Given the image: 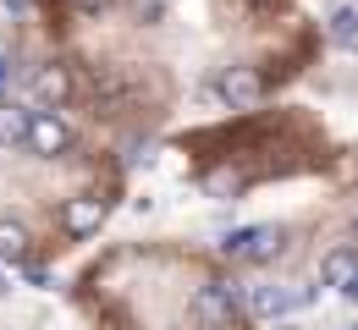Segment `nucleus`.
<instances>
[{
  "label": "nucleus",
  "instance_id": "nucleus-9",
  "mask_svg": "<svg viewBox=\"0 0 358 330\" xmlns=\"http://www.w3.org/2000/svg\"><path fill=\"white\" fill-rule=\"evenodd\" d=\"M28 226H17V220H0V259H11V264H22L28 259Z\"/></svg>",
  "mask_w": 358,
  "mask_h": 330
},
{
  "label": "nucleus",
  "instance_id": "nucleus-18",
  "mask_svg": "<svg viewBox=\"0 0 358 330\" xmlns=\"http://www.w3.org/2000/svg\"><path fill=\"white\" fill-rule=\"evenodd\" d=\"M342 330H358V325H342Z\"/></svg>",
  "mask_w": 358,
  "mask_h": 330
},
{
  "label": "nucleus",
  "instance_id": "nucleus-13",
  "mask_svg": "<svg viewBox=\"0 0 358 330\" xmlns=\"http://www.w3.org/2000/svg\"><path fill=\"white\" fill-rule=\"evenodd\" d=\"M342 297H353V303H358V270L348 276V281H342Z\"/></svg>",
  "mask_w": 358,
  "mask_h": 330
},
{
  "label": "nucleus",
  "instance_id": "nucleus-15",
  "mask_svg": "<svg viewBox=\"0 0 358 330\" xmlns=\"http://www.w3.org/2000/svg\"><path fill=\"white\" fill-rule=\"evenodd\" d=\"M6 77H11V61H6V55H0V83H6Z\"/></svg>",
  "mask_w": 358,
  "mask_h": 330
},
{
  "label": "nucleus",
  "instance_id": "nucleus-1",
  "mask_svg": "<svg viewBox=\"0 0 358 330\" xmlns=\"http://www.w3.org/2000/svg\"><path fill=\"white\" fill-rule=\"evenodd\" d=\"M22 143H28L39 160H55V154L72 149V127H66L55 110H28V138Z\"/></svg>",
  "mask_w": 358,
  "mask_h": 330
},
{
  "label": "nucleus",
  "instance_id": "nucleus-19",
  "mask_svg": "<svg viewBox=\"0 0 358 330\" xmlns=\"http://www.w3.org/2000/svg\"><path fill=\"white\" fill-rule=\"evenodd\" d=\"M254 6H259V0H254Z\"/></svg>",
  "mask_w": 358,
  "mask_h": 330
},
{
  "label": "nucleus",
  "instance_id": "nucleus-17",
  "mask_svg": "<svg viewBox=\"0 0 358 330\" xmlns=\"http://www.w3.org/2000/svg\"><path fill=\"white\" fill-rule=\"evenodd\" d=\"M0 292H11V286H6V276H0Z\"/></svg>",
  "mask_w": 358,
  "mask_h": 330
},
{
  "label": "nucleus",
  "instance_id": "nucleus-6",
  "mask_svg": "<svg viewBox=\"0 0 358 330\" xmlns=\"http://www.w3.org/2000/svg\"><path fill=\"white\" fill-rule=\"evenodd\" d=\"M99 220H105V198H66V209H61V226H66V237L99 232Z\"/></svg>",
  "mask_w": 358,
  "mask_h": 330
},
{
  "label": "nucleus",
  "instance_id": "nucleus-5",
  "mask_svg": "<svg viewBox=\"0 0 358 330\" xmlns=\"http://www.w3.org/2000/svg\"><path fill=\"white\" fill-rule=\"evenodd\" d=\"M221 94H226V105H231V110H248V105H259L265 83H259V72H254V66H226Z\"/></svg>",
  "mask_w": 358,
  "mask_h": 330
},
{
  "label": "nucleus",
  "instance_id": "nucleus-2",
  "mask_svg": "<svg viewBox=\"0 0 358 330\" xmlns=\"http://www.w3.org/2000/svg\"><path fill=\"white\" fill-rule=\"evenodd\" d=\"M287 242H281V232L275 226H243V232H231L221 242L226 259H254V264H265V259H275Z\"/></svg>",
  "mask_w": 358,
  "mask_h": 330
},
{
  "label": "nucleus",
  "instance_id": "nucleus-14",
  "mask_svg": "<svg viewBox=\"0 0 358 330\" xmlns=\"http://www.w3.org/2000/svg\"><path fill=\"white\" fill-rule=\"evenodd\" d=\"M72 6H78V11H105L110 0H72Z\"/></svg>",
  "mask_w": 358,
  "mask_h": 330
},
{
  "label": "nucleus",
  "instance_id": "nucleus-8",
  "mask_svg": "<svg viewBox=\"0 0 358 330\" xmlns=\"http://www.w3.org/2000/svg\"><path fill=\"white\" fill-rule=\"evenodd\" d=\"M28 138V105H0V143L17 149Z\"/></svg>",
  "mask_w": 358,
  "mask_h": 330
},
{
  "label": "nucleus",
  "instance_id": "nucleus-10",
  "mask_svg": "<svg viewBox=\"0 0 358 330\" xmlns=\"http://www.w3.org/2000/svg\"><path fill=\"white\" fill-rule=\"evenodd\" d=\"M353 270H358V259L348 248H336V253H325V264H320V286H342Z\"/></svg>",
  "mask_w": 358,
  "mask_h": 330
},
{
  "label": "nucleus",
  "instance_id": "nucleus-16",
  "mask_svg": "<svg viewBox=\"0 0 358 330\" xmlns=\"http://www.w3.org/2000/svg\"><path fill=\"white\" fill-rule=\"evenodd\" d=\"M6 6H11V11H28V0H6Z\"/></svg>",
  "mask_w": 358,
  "mask_h": 330
},
{
  "label": "nucleus",
  "instance_id": "nucleus-12",
  "mask_svg": "<svg viewBox=\"0 0 358 330\" xmlns=\"http://www.w3.org/2000/svg\"><path fill=\"white\" fill-rule=\"evenodd\" d=\"M204 188L215 193V198H237V193H243V177H237V171H215Z\"/></svg>",
  "mask_w": 358,
  "mask_h": 330
},
{
  "label": "nucleus",
  "instance_id": "nucleus-3",
  "mask_svg": "<svg viewBox=\"0 0 358 330\" xmlns=\"http://www.w3.org/2000/svg\"><path fill=\"white\" fill-rule=\"evenodd\" d=\"M231 308H237V292H231V286H199V292H193V320L210 325V330L231 325Z\"/></svg>",
  "mask_w": 358,
  "mask_h": 330
},
{
  "label": "nucleus",
  "instance_id": "nucleus-4",
  "mask_svg": "<svg viewBox=\"0 0 358 330\" xmlns=\"http://www.w3.org/2000/svg\"><path fill=\"white\" fill-rule=\"evenodd\" d=\"M292 308H298V292H292V286H275V281L248 286V314H254V320H281V314H292Z\"/></svg>",
  "mask_w": 358,
  "mask_h": 330
},
{
  "label": "nucleus",
  "instance_id": "nucleus-11",
  "mask_svg": "<svg viewBox=\"0 0 358 330\" xmlns=\"http://www.w3.org/2000/svg\"><path fill=\"white\" fill-rule=\"evenodd\" d=\"M34 89H39V99H55V105H61V99L72 94V83H66V72H61V66L39 72V77H34Z\"/></svg>",
  "mask_w": 358,
  "mask_h": 330
},
{
  "label": "nucleus",
  "instance_id": "nucleus-7",
  "mask_svg": "<svg viewBox=\"0 0 358 330\" xmlns=\"http://www.w3.org/2000/svg\"><path fill=\"white\" fill-rule=\"evenodd\" d=\"M325 28H331V39L342 50H358V6H331V17H325Z\"/></svg>",
  "mask_w": 358,
  "mask_h": 330
}]
</instances>
